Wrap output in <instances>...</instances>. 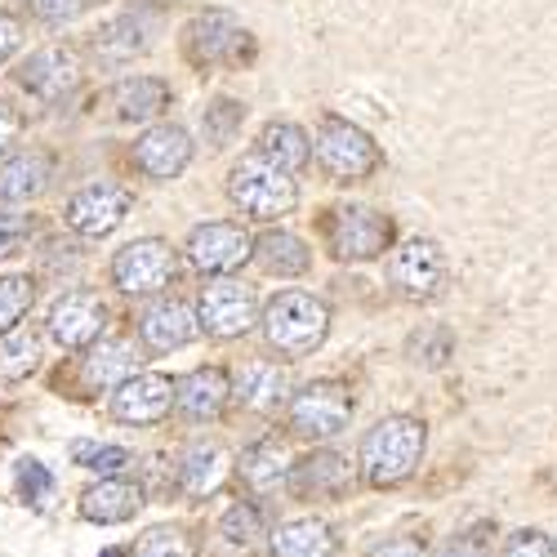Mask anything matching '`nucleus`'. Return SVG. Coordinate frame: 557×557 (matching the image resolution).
<instances>
[{
    "label": "nucleus",
    "instance_id": "obj_45",
    "mask_svg": "<svg viewBox=\"0 0 557 557\" xmlns=\"http://www.w3.org/2000/svg\"><path fill=\"white\" fill-rule=\"evenodd\" d=\"M14 138H18V116H14V108H10V103H0V157L10 152Z\"/></svg>",
    "mask_w": 557,
    "mask_h": 557
},
{
    "label": "nucleus",
    "instance_id": "obj_35",
    "mask_svg": "<svg viewBox=\"0 0 557 557\" xmlns=\"http://www.w3.org/2000/svg\"><path fill=\"white\" fill-rule=\"evenodd\" d=\"M219 531H223V540H227V544L250 548V544L263 535V513H259V504H250V499H237V504H232L227 513H223Z\"/></svg>",
    "mask_w": 557,
    "mask_h": 557
},
{
    "label": "nucleus",
    "instance_id": "obj_2",
    "mask_svg": "<svg viewBox=\"0 0 557 557\" xmlns=\"http://www.w3.org/2000/svg\"><path fill=\"white\" fill-rule=\"evenodd\" d=\"M424 424L410 420V414H388L361 437V473L370 486H397L420 469L424 455Z\"/></svg>",
    "mask_w": 557,
    "mask_h": 557
},
{
    "label": "nucleus",
    "instance_id": "obj_42",
    "mask_svg": "<svg viewBox=\"0 0 557 557\" xmlns=\"http://www.w3.org/2000/svg\"><path fill=\"white\" fill-rule=\"evenodd\" d=\"M504 557H557V544L540 531H518V535H508Z\"/></svg>",
    "mask_w": 557,
    "mask_h": 557
},
{
    "label": "nucleus",
    "instance_id": "obj_33",
    "mask_svg": "<svg viewBox=\"0 0 557 557\" xmlns=\"http://www.w3.org/2000/svg\"><path fill=\"white\" fill-rule=\"evenodd\" d=\"M36 299V282L27 272H14V276H0V331H14L18 321L27 317Z\"/></svg>",
    "mask_w": 557,
    "mask_h": 557
},
{
    "label": "nucleus",
    "instance_id": "obj_6",
    "mask_svg": "<svg viewBox=\"0 0 557 557\" xmlns=\"http://www.w3.org/2000/svg\"><path fill=\"white\" fill-rule=\"evenodd\" d=\"M352 420V397L344 384L335 380H321V384H308L290 397V429L308 442H331L348 429Z\"/></svg>",
    "mask_w": 557,
    "mask_h": 557
},
{
    "label": "nucleus",
    "instance_id": "obj_15",
    "mask_svg": "<svg viewBox=\"0 0 557 557\" xmlns=\"http://www.w3.org/2000/svg\"><path fill=\"white\" fill-rule=\"evenodd\" d=\"M250 250H255L250 232L237 223H201L188 237V259L201 272H232L250 259Z\"/></svg>",
    "mask_w": 557,
    "mask_h": 557
},
{
    "label": "nucleus",
    "instance_id": "obj_37",
    "mask_svg": "<svg viewBox=\"0 0 557 557\" xmlns=\"http://www.w3.org/2000/svg\"><path fill=\"white\" fill-rule=\"evenodd\" d=\"M72 459L81 463V469H89V473H103V478H112V473H121L125 463L134 459L125 446H95V442H72Z\"/></svg>",
    "mask_w": 557,
    "mask_h": 557
},
{
    "label": "nucleus",
    "instance_id": "obj_1",
    "mask_svg": "<svg viewBox=\"0 0 557 557\" xmlns=\"http://www.w3.org/2000/svg\"><path fill=\"white\" fill-rule=\"evenodd\" d=\"M331 335V308L321 304L317 295H304V290H282L272 295L268 308H263V339L272 352L282 357H308L326 344Z\"/></svg>",
    "mask_w": 557,
    "mask_h": 557
},
{
    "label": "nucleus",
    "instance_id": "obj_8",
    "mask_svg": "<svg viewBox=\"0 0 557 557\" xmlns=\"http://www.w3.org/2000/svg\"><path fill=\"white\" fill-rule=\"evenodd\" d=\"M174 268H178L174 250L161 237H144V242H129V246L116 250L112 282L125 295H161L174 282Z\"/></svg>",
    "mask_w": 557,
    "mask_h": 557
},
{
    "label": "nucleus",
    "instance_id": "obj_32",
    "mask_svg": "<svg viewBox=\"0 0 557 557\" xmlns=\"http://www.w3.org/2000/svg\"><path fill=\"white\" fill-rule=\"evenodd\" d=\"M406 357L414 366H424V370H442L455 357V335L446 326H420L406 339Z\"/></svg>",
    "mask_w": 557,
    "mask_h": 557
},
{
    "label": "nucleus",
    "instance_id": "obj_34",
    "mask_svg": "<svg viewBox=\"0 0 557 557\" xmlns=\"http://www.w3.org/2000/svg\"><path fill=\"white\" fill-rule=\"evenodd\" d=\"M242 121H246V108H242V103H232V99H214V103L206 108V116H201L206 144H210V148H227L232 138H237Z\"/></svg>",
    "mask_w": 557,
    "mask_h": 557
},
{
    "label": "nucleus",
    "instance_id": "obj_26",
    "mask_svg": "<svg viewBox=\"0 0 557 557\" xmlns=\"http://www.w3.org/2000/svg\"><path fill=\"white\" fill-rule=\"evenodd\" d=\"M227 478V450L219 442H193L178 459V486L188 495H210Z\"/></svg>",
    "mask_w": 557,
    "mask_h": 557
},
{
    "label": "nucleus",
    "instance_id": "obj_20",
    "mask_svg": "<svg viewBox=\"0 0 557 557\" xmlns=\"http://www.w3.org/2000/svg\"><path fill=\"white\" fill-rule=\"evenodd\" d=\"M50 174H54V161H50V152H40V148H27V152L10 157L5 165H0V201L5 206L36 201L45 188H50Z\"/></svg>",
    "mask_w": 557,
    "mask_h": 557
},
{
    "label": "nucleus",
    "instance_id": "obj_11",
    "mask_svg": "<svg viewBox=\"0 0 557 557\" xmlns=\"http://www.w3.org/2000/svg\"><path fill=\"white\" fill-rule=\"evenodd\" d=\"M242 45H246L242 23L232 18V14H223V10H210V14L193 18L188 32H183V54H188L197 67L237 63L242 59Z\"/></svg>",
    "mask_w": 557,
    "mask_h": 557
},
{
    "label": "nucleus",
    "instance_id": "obj_30",
    "mask_svg": "<svg viewBox=\"0 0 557 557\" xmlns=\"http://www.w3.org/2000/svg\"><path fill=\"white\" fill-rule=\"evenodd\" d=\"M250 255H255L259 268L272 272V276H304V272L312 268V250L295 237V232H263Z\"/></svg>",
    "mask_w": 557,
    "mask_h": 557
},
{
    "label": "nucleus",
    "instance_id": "obj_10",
    "mask_svg": "<svg viewBox=\"0 0 557 557\" xmlns=\"http://www.w3.org/2000/svg\"><path fill=\"white\" fill-rule=\"evenodd\" d=\"M129 210V193L116 188V183H89V188H81L72 201H67V227L76 232V237H89V242H99L108 237V232L121 227Z\"/></svg>",
    "mask_w": 557,
    "mask_h": 557
},
{
    "label": "nucleus",
    "instance_id": "obj_17",
    "mask_svg": "<svg viewBox=\"0 0 557 557\" xmlns=\"http://www.w3.org/2000/svg\"><path fill=\"white\" fill-rule=\"evenodd\" d=\"M108 326V308L99 295L89 290H67L54 308H50V335L63 344V348H85L95 344Z\"/></svg>",
    "mask_w": 557,
    "mask_h": 557
},
{
    "label": "nucleus",
    "instance_id": "obj_40",
    "mask_svg": "<svg viewBox=\"0 0 557 557\" xmlns=\"http://www.w3.org/2000/svg\"><path fill=\"white\" fill-rule=\"evenodd\" d=\"M491 527L486 522H478V527H469V531H459L446 548H442V557H491Z\"/></svg>",
    "mask_w": 557,
    "mask_h": 557
},
{
    "label": "nucleus",
    "instance_id": "obj_44",
    "mask_svg": "<svg viewBox=\"0 0 557 557\" xmlns=\"http://www.w3.org/2000/svg\"><path fill=\"white\" fill-rule=\"evenodd\" d=\"M18 40H23V36H18V23H14L10 14H0V63H5V59L18 50Z\"/></svg>",
    "mask_w": 557,
    "mask_h": 557
},
{
    "label": "nucleus",
    "instance_id": "obj_22",
    "mask_svg": "<svg viewBox=\"0 0 557 557\" xmlns=\"http://www.w3.org/2000/svg\"><path fill=\"white\" fill-rule=\"evenodd\" d=\"M286 393H290V375H286V366H276V361H246L237 375V388H232V397L259 414L276 410L286 401Z\"/></svg>",
    "mask_w": 557,
    "mask_h": 557
},
{
    "label": "nucleus",
    "instance_id": "obj_7",
    "mask_svg": "<svg viewBox=\"0 0 557 557\" xmlns=\"http://www.w3.org/2000/svg\"><path fill=\"white\" fill-rule=\"evenodd\" d=\"M259 321V299L242 282H214L197 299V331L210 339H242L255 331Z\"/></svg>",
    "mask_w": 557,
    "mask_h": 557
},
{
    "label": "nucleus",
    "instance_id": "obj_39",
    "mask_svg": "<svg viewBox=\"0 0 557 557\" xmlns=\"http://www.w3.org/2000/svg\"><path fill=\"white\" fill-rule=\"evenodd\" d=\"M18 491L40 508L45 499L54 495V478H50V469H45L40 459H18Z\"/></svg>",
    "mask_w": 557,
    "mask_h": 557
},
{
    "label": "nucleus",
    "instance_id": "obj_14",
    "mask_svg": "<svg viewBox=\"0 0 557 557\" xmlns=\"http://www.w3.org/2000/svg\"><path fill=\"white\" fill-rule=\"evenodd\" d=\"M134 165L144 170L148 178H157V183L178 178L183 170L193 165V134L183 125H152L134 144Z\"/></svg>",
    "mask_w": 557,
    "mask_h": 557
},
{
    "label": "nucleus",
    "instance_id": "obj_4",
    "mask_svg": "<svg viewBox=\"0 0 557 557\" xmlns=\"http://www.w3.org/2000/svg\"><path fill=\"white\" fill-rule=\"evenodd\" d=\"M317 161L335 183H361V178H370L384 165L375 138H370L361 125L344 121V116H321V125H317Z\"/></svg>",
    "mask_w": 557,
    "mask_h": 557
},
{
    "label": "nucleus",
    "instance_id": "obj_28",
    "mask_svg": "<svg viewBox=\"0 0 557 557\" xmlns=\"http://www.w3.org/2000/svg\"><path fill=\"white\" fill-rule=\"evenodd\" d=\"M129 375H138V348L134 339H99L85 357V380L95 388H116Z\"/></svg>",
    "mask_w": 557,
    "mask_h": 557
},
{
    "label": "nucleus",
    "instance_id": "obj_24",
    "mask_svg": "<svg viewBox=\"0 0 557 557\" xmlns=\"http://www.w3.org/2000/svg\"><path fill=\"white\" fill-rule=\"evenodd\" d=\"M112 108L121 121H152L170 108V85L161 76H125L112 89Z\"/></svg>",
    "mask_w": 557,
    "mask_h": 557
},
{
    "label": "nucleus",
    "instance_id": "obj_18",
    "mask_svg": "<svg viewBox=\"0 0 557 557\" xmlns=\"http://www.w3.org/2000/svg\"><path fill=\"white\" fill-rule=\"evenodd\" d=\"M227 397H232V380H227V370H219V366L188 370V375L174 384V406H178L183 420H193V424L219 420Z\"/></svg>",
    "mask_w": 557,
    "mask_h": 557
},
{
    "label": "nucleus",
    "instance_id": "obj_3",
    "mask_svg": "<svg viewBox=\"0 0 557 557\" xmlns=\"http://www.w3.org/2000/svg\"><path fill=\"white\" fill-rule=\"evenodd\" d=\"M227 197H232V206H242V214L272 223V219H282L299 206V183L282 165H272L268 157L250 152V157H242L237 165H232Z\"/></svg>",
    "mask_w": 557,
    "mask_h": 557
},
{
    "label": "nucleus",
    "instance_id": "obj_31",
    "mask_svg": "<svg viewBox=\"0 0 557 557\" xmlns=\"http://www.w3.org/2000/svg\"><path fill=\"white\" fill-rule=\"evenodd\" d=\"M40 361V335L32 326H18L14 331H0V384H18L27 380Z\"/></svg>",
    "mask_w": 557,
    "mask_h": 557
},
{
    "label": "nucleus",
    "instance_id": "obj_21",
    "mask_svg": "<svg viewBox=\"0 0 557 557\" xmlns=\"http://www.w3.org/2000/svg\"><path fill=\"white\" fill-rule=\"evenodd\" d=\"M138 508H144V491H138L134 482H121V478H103L99 486H89L81 495V518L85 522H99V527L129 522Z\"/></svg>",
    "mask_w": 557,
    "mask_h": 557
},
{
    "label": "nucleus",
    "instance_id": "obj_12",
    "mask_svg": "<svg viewBox=\"0 0 557 557\" xmlns=\"http://www.w3.org/2000/svg\"><path fill=\"white\" fill-rule=\"evenodd\" d=\"M286 491L295 499H321V504H335L352 491V463L335 450H312L299 463H290V482Z\"/></svg>",
    "mask_w": 557,
    "mask_h": 557
},
{
    "label": "nucleus",
    "instance_id": "obj_19",
    "mask_svg": "<svg viewBox=\"0 0 557 557\" xmlns=\"http://www.w3.org/2000/svg\"><path fill=\"white\" fill-rule=\"evenodd\" d=\"M138 335H144V344L152 352H174L197 339V312L178 299H157L138 317Z\"/></svg>",
    "mask_w": 557,
    "mask_h": 557
},
{
    "label": "nucleus",
    "instance_id": "obj_29",
    "mask_svg": "<svg viewBox=\"0 0 557 557\" xmlns=\"http://www.w3.org/2000/svg\"><path fill=\"white\" fill-rule=\"evenodd\" d=\"M255 152L268 157L272 165H282L286 174H299L308 165V157H312V144H308V134L295 121H268Z\"/></svg>",
    "mask_w": 557,
    "mask_h": 557
},
{
    "label": "nucleus",
    "instance_id": "obj_38",
    "mask_svg": "<svg viewBox=\"0 0 557 557\" xmlns=\"http://www.w3.org/2000/svg\"><path fill=\"white\" fill-rule=\"evenodd\" d=\"M36 237V219L18 214V210H0V259L18 255L27 242Z\"/></svg>",
    "mask_w": 557,
    "mask_h": 557
},
{
    "label": "nucleus",
    "instance_id": "obj_43",
    "mask_svg": "<svg viewBox=\"0 0 557 557\" xmlns=\"http://www.w3.org/2000/svg\"><path fill=\"white\" fill-rule=\"evenodd\" d=\"M370 557H429V553H424V540L401 535V540H384L380 548H370Z\"/></svg>",
    "mask_w": 557,
    "mask_h": 557
},
{
    "label": "nucleus",
    "instance_id": "obj_46",
    "mask_svg": "<svg viewBox=\"0 0 557 557\" xmlns=\"http://www.w3.org/2000/svg\"><path fill=\"white\" fill-rule=\"evenodd\" d=\"M103 557H121V548H108V553H103Z\"/></svg>",
    "mask_w": 557,
    "mask_h": 557
},
{
    "label": "nucleus",
    "instance_id": "obj_27",
    "mask_svg": "<svg viewBox=\"0 0 557 557\" xmlns=\"http://www.w3.org/2000/svg\"><path fill=\"white\" fill-rule=\"evenodd\" d=\"M272 557H335V531L317 518H295L286 527H276L272 535Z\"/></svg>",
    "mask_w": 557,
    "mask_h": 557
},
{
    "label": "nucleus",
    "instance_id": "obj_41",
    "mask_svg": "<svg viewBox=\"0 0 557 557\" xmlns=\"http://www.w3.org/2000/svg\"><path fill=\"white\" fill-rule=\"evenodd\" d=\"M89 10V0H32V14L40 23H50V27H63L72 18H81Z\"/></svg>",
    "mask_w": 557,
    "mask_h": 557
},
{
    "label": "nucleus",
    "instance_id": "obj_5",
    "mask_svg": "<svg viewBox=\"0 0 557 557\" xmlns=\"http://www.w3.org/2000/svg\"><path fill=\"white\" fill-rule=\"evenodd\" d=\"M446 276H450V263H446V250H442L433 237H410V242L397 246L393 259H388V282H393V290H397L401 299H414V304L442 299Z\"/></svg>",
    "mask_w": 557,
    "mask_h": 557
},
{
    "label": "nucleus",
    "instance_id": "obj_23",
    "mask_svg": "<svg viewBox=\"0 0 557 557\" xmlns=\"http://www.w3.org/2000/svg\"><path fill=\"white\" fill-rule=\"evenodd\" d=\"M242 478L259 495L286 491V482H290V455H286V446L276 442V437H263L250 450H242Z\"/></svg>",
    "mask_w": 557,
    "mask_h": 557
},
{
    "label": "nucleus",
    "instance_id": "obj_9",
    "mask_svg": "<svg viewBox=\"0 0 557 557\" xmlns=\"http://www.w3.org/2000/svg\"><path fill=\"white\" fill-rule=\"evenodd\" d=\"M393 246V219H384L380 210L370 206H339L331 219V250L339 259L366 263V259H380Z\"/></svg>",
    "mask_w": 557,
    "mask_h": 557
},
{
    "label": "nucleus",
    "instance_id": "obj_25",
    "mask_svg": "<svg viewBox=\"0 0 557 557\" xmlns=\"http://www.w3.org/2000/svg\"><path fill=\"white\" fill-rule=\"evenodd\" d=\"M144 50H148V23H144V14H121V18H112L95 36V59L103 67H121V63L138 59Z\"/></svg>",
    "mask_w": 557,
    "mask_h": 557
},
{
    "label": "nucleus",
    "instance_id": "obj_36",
    "mask_svg": "<svg viewBox=\"0 0 557 557\" xmlns=\"http://www.w3.org/2000/svg\"><path fill=\"white\" fill-rule=\"evenodd\" d=\"M129 557H197V544L188 531H178V527H152L144 540L134 544Z\"/></svg>",
    "mask_w": 557,
    "mask_h": 557
},
{
    "label": "nucleus",
    "instance_id": "obj_16",
    "mask_svg": "<svg viewBox=\"0 0 557 557\" xmlns=\"http://www.w3.org/2000/svg\"><path fill=\"white\" fill-rule=\"evenodd\" d=\"M174 406V380L165 375H129L112 393V414L121 424H161Z\"/></svg>",
    "mask_w": 557,
    "mask_h": 557
},
{
    "label": "nucleus",
    "instance_id": "obj_13",
    "mask_svg": "<svg viewBox=\"0 0 557 557\" xmlns=\"http://www.w3.org/2000/svg\"><path fill=\"white\" fill-rule=\"evenodd\" d=\"M18 85L27 89V95L45 99V103H59L63 95H72V89L81 85V59H76V50H67V45H45V50H36L18 67Z\"/></svg>",
    "mask_w": 557,
    "mask_h": 557
}]
</instances>
